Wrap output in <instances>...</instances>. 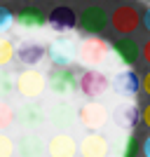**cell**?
I'll return each instance as SVG.
<instances>
[{
  "label": "cell",
  "instance_id": "4fadbf2b",
  "mask_svg": "<svg viewBox=\"0 0 150 157\" xmlns=\"http://www.w3.org/2000/svg\"><path fill=\"white\" fill-rule=\"evenodd\" d=\"M113 54L117 56V61L122 66H134L138 59H141V45H138L134 38H129V35H122V38H117L115 42H113Z\"/></svg>",
  "mask_w": 150,
  "mask_h": 157
},
{
  "label": "cell",
  "instance_id": "cb8c5ba5",
  "mask_svg": "<svg viewBox=\"0 0 150 157\" xmlns=\"http://www.w3.org/2000/svg\"><path fill=\"white\" fill-rule=\"evenodd\" d=\"M17 152V145L5 131H0V157H12Z\"/></svg>",
  "mask_w": 150,
  "mask_h": 157
},
{
  "label": "cell",
  "instance_id": "277c9868",
  "mask_svg": "<svg viewBox=\"0 0 150 157\" xmlns=\"http://www.w3.org/2000/svg\"><path fill=\"white\" fill-rule=\"evenodd\" d=\"M78 80L75 71L71 66H54L52 71L47 73V87L52 89V94L56 96H68L78 89Z\"/></svg>",
  "mask_w": 150,
  "mask_h": 157
},
{
  "label": "cell",
  "instance_id": "8992f818",
  "mask_svg": "<svg viewBox=\"0 0 150 157\" xmlns=\"http://www.w3.org/2000/svg\"><path fill=\"white\" fill-rule=\"evenodd\" d=\"M141 17H143V14L138 12L134 5H120V7H115L113 14H110L113 31L120 33V35H131V33L138 31V26H141Z\"/></svg>",
  "mask_w": 150,
  "mask_h": 157
},
{
  "label": "cell",
  "instance_id": "d590c367",
  "mask_svg": "<svg viewBox=\"0 0 150 157\" xmlns=\"http://www.w3.org/2000/svg\"><path fill=\"white\" fill-rule=\"evenodd\" d=\"M148 2H150V0H148Z\"/></svg>",
  "mask_w": 150,
  "mask_h": 157
},
{
  "label": "cell",
  "instance_id": "d6a6232c",
  "mask_svg": "<svg viewBox=\"0 0 150 157\" xmlns=\"http://www.w3.org/2000/svg\"><path fill=\"white\" fill-rule=\"evenodd\" d=\"M56 2H68V0H56Z\"/></svg>",
  "mask_w": 150,
  "mask_h": 157
},
{
  "label": "cell",
  "instance_id": "5bb4252c",
  "mask_svg": "<svg viewBox=\"0 0 150 157\" xmlns=\"http://www.w3.org/2000/svg\"><path fill=\"white\" fill-rule=\"evenodd\" d=\"M45 150H47V157H75L78 145H75V138L68 131H56L47 141Z\"/></svg>",
  "mask_w": 150,
  "mask_h": 157
},
{
  "label": "cell",
  "instance_id": "83f0119b",
  "mask_svg": "<svg viewBox=\"0 0 150 157\" xmlns=\"http://www.w3.org/2000/svg\"><path fill=\"white\" fill-rule=\"evenodd\" d=\"M141 92H143V94H145V96H148V98H150V71H148V73H145L143 78H141Z\"/></svg>",
  "mask_w": 150,
  "mask_h": 157
},
{
  "label": "cell",
  "instance_id": "9c48e42d",
  "mask_svg": "<svg viewBox=\"0 0 150 157\" xmlns=\"http://www.w3.org/2000/svg\"><path fill=\"white\" fill-rule=\"evenodd\" d=\"M75 120H78V110L68 101H56L47 108V122L56 131H68L75 124Z\"/></svg>",
  "mask_w": 150,
  "mask_h": 157
},
{
  "label": "cell",
  "instance_id": "484cf974",
  "mask_svg": "<svg viewBox=\"0 0 150 157\" xmlns=\"http://www.w3.org/2000/svg\"><path fill=\"white\" fill-rule=\"evenodd\" d=\"M141 122H143V124L148 127V131H150V101L141 108Z\"/></svg>",
  "mask_w": 150,
  "mask_h": 157
},
{
  "label": "cell",
  "instance_id": "2e32d148",
  "mask_svg": "<svg viewBox=\"0 0 150 157\" xmlns=\"http://www.w3.org/2000/svg\"><path fill=\"white\" fill-rule=\"evenodd\" d=\"M14 24L19 28H26V31H38V28L47 26V14L40 10V7H24L19 10V14H14Z\"/></svg>",
  "mask_w": 150,
  "mask_h": 157
},
{
  "label": "cell",
  "instance_id": "e0dca14e",
  "mask_svg": "<svg viewBox=\"0 0 150 157\" xmlns=\"http://www.w3.org/2000/svg\"><path fill=\"white\" fill-rule=\"evenodd\" d=\"M14 145H17V155H19V157H42L47 152L42 138H40L35 131H26V134H21Z\"/></svg>",
  "mask_w": 150,
  "mask_h": 157
},
{
  "label": "cell",
  "instance_id": "52a82bcc",
  "mask_svg": "<svg viewBox=\"0 0 150 157\" xmlns=\"http://www.w3.org/2000/svg\"><path fill=\"white\" fill-rule=\"evenodd\" d=\"M78 89L82 94H85L87 98H98L103 96L108 89H110V80H108V75L101 71H96V68H89V71H85L82 75H80L78 80Z\"/></svg>",
  "mask_w": 150,
  "mask_h": 157
},
{
  "label": "cell",
  "instance_id": "ffe728a7",
  "mask_svg": "<svg viewBox=\"0 0 150 157\" xmlns=\"http://www.w3.org/2000/svg\"><path fill=\"white\" fill-rule=\"evenodd\" d=\"M141 152V138L134 134V131H127L122 141V148H120V157H136Z\"/></svg>",
  "mask_w": 150,
  "mask_h": 157
},
{
  "label": "cell",
  "instance_id": "9a60e30c",
  "mask_svg": "<svg viewBox=\"0 0 150 157\" xmlns=\"http://www.w3.org/2000/svg\"><path fill=\"white\" fill-rule=\"evenodd\" d=\"M75 24H78V17H75V12H73L68 5H56L52 10V12L47 14V26L54 28L56 33H68L75 28Z\"/></svg>",
  "mask_w": 150,
  "mask_h": 157
},
{
  "label": "cell",
  "instance_id": "4316f807",
  "mask_svg": "<svg viewBox=\"0 0 150 157\" xmlns=\"http://www.w3.org/2000/svg\"><path fill=\"white\" fill-rule=\"evenodd\" d=\"M141 59H143V61H145V63H148V66H150V38H148V40H145L143 45H141Z\"/></svg>",
  "mask_w": 150,
  "mask_h": 157
},
{
  "label": "cell",
  "instance_id": "30bf717a",
  "mask_svg": "<svg viewBox=\"0 0 150 157\" xmlns=\"http://www.w3.org/2000/svg\"><path fill=\"white\" fill-rule=\"evenodd\" d=\"M17 122L26 131H38L40 127L47 122V110L38 101H26V103H21L19 110H17Z\"/></svg>",
  "mask_w": 150,
  "mask_h": 157
},
{
  "label": "cell",
  "instance_id": "d6986e66",
  "mask_svg": "<svg viewBox=\"0 0 150 157\" xmlns=\"http://www.w3.org/2000/svg\"><path fill=\"white\" fill-rule=\"evenodd\" d=\"M45 56H47V49L42 45H38V42H21L14 59H19V63L33 68V66H38Z\"/></svg>",
  "mask_w": 150,
  "mask_h": 157
},
{
  "label": "cell",
  "instance_id": "603a6c76",
  "mask_svg": "<svg viewBox=\"0 0 150 157\" xmlns=\"http://www.w3.org/2000/svg\"><path fill=\"white\" fill-rule=\"evenodd\" d=\"M17 56V47L10 38H0V68H5Z\"/></svg>",
  "mask_w": 150,
  "mask_h": 157
},
{
  "label": "cell",
  "instance_id": "6da1fadb",
  "mask_svg": "<svg viewBox=\"0 0 150 157\" xmlns=\"http://www.w3.org/2000/svg\"><path fill=\"white\" fill-rule=\"evenodd\" d=\"M108 54H110V45L98 35H89L78 42V61L87 68H96V66L106 63Z\"/></svg>",
  "mask_w": 150,
  "mask_h": 157
},
{
  "label": "cell",
  "instance_id": "f1b7e54d",
  "mask_svg": "<svg viewBox=\"0 0 150 157\" xmlns=\"http://www.w3.org/2000/svg\"><path fill=\"white\" fill-rule=\"evenodd\" d=\"M141 152H143V157H150V134L141 141Z\"/></svg>",
  "mask_w": 150,
  "mask_h": 157
},
{
  "label": "cell",
  "instance_id": "7c38bea8",
  "mask_svg": "<svg viewBox=\"0 0 150 157\" xmlns=\"http://www.w3.org/2000/svg\"><path fill=\"white\" fill-rule=\"evenodd\" d=\"M113 122L124 131H134V127L141 122V108L134 101H122L113 110Z\"/></svg>",
  "mask_w": 150,
  "mask_h": 157
},
{
  "label": "cell",
  "instance_id": "f546056e",
  "mask_svg": "<svg viewBox=\"0 0 150 157\" xmlns=\"http://www.w3.org/2000/svg\"><path fill=\"white\" fill-rule=\"evenodd\" d=\"M141 26H143L145 31L150 33V7L145 10V14H143V17H141Z\"/></svg>",
  "mask_w": 150,
  "mask_h": 157
},
{
  "label": "cell",
  "instance_id": "8fae6325",
  "mask_svg": "<svg viewBox=\"0 0 150 157\" xmlns=\"http://www.w3.org/2000/svg\"><path fill=\"white\" fill-rule=\"evenodd\" d=\"M108 150H110L108 138L101 131H87L78 145V152L82 157H108Z\"/></svg>",
  "mask_w": 150,
  "mask_h": 157
},
{
  "label": "cell",
  "instance_id": "d4e9b609",
  "mask_svg": "<svg viewBox=\"0 0 150 157\" xmlns=\"http://www.w3.org/2000/svg\"><path fill=\"white\" fill-rule=\"evenodd\" d=\"M12 24H14L12 10H10V7H5V5H0V33H5Z\"/></svg>",
  "mask_w": 150,
  "mask_h": 157
},
{
  "label": "cell",
  "instance_id": "e575fe53",
  "mask_svg": "<svg viewBox=\"0 0 150 157\" xmlns=\"http://www.w3.org/2000/svg\"><path fill=\"white\" fill-rule=\"evenodd\" d=\"M0 2H2V0H0Z\"/></svg>",
  "mask_w": 150,
  "mask_h": 157
},
{
  "label": "cell",
  "instance_id": "1f68e13d",
  "mask_svg": "<svg viewBox=\"0 0 150 157\" xmlns=\"http://www.w3.org/2000/svg\"><path fill=\"white\" fill-rule=\"evenodd\" d=\"M26 2H31V5H33V2H38V0H26Z\"/></svg>",
  "mask_w": 150,
  "mask_h": 157
},
{
  "label": "cell",
  "instance_id": "3957f363",
  "mask_svg": "<svg viewBox=\"0 0 150 157\" xmlns=\"http://www.w3.org/2000/svg\"><path fill=\"white\" fill-rule=\"evenodd\" d=\"M108 24H110V14L106 12L101 5L85 7V10L80 12V17H78L80 31L87 33V35H101V33L108 28Z\"/></svg>",
  "mask_w": 150,
  "mask_h": 157
},
{
  "label": "cell",
  "instance_id": "ba28073f",
  "mask_svg": "<svg viewBox=\"0 0 150 157\" xmlns=\"http://www.w3.org/2000/svg\"><path fill=\"white\" fill-rule=\"evenodd\" d=\"M47 56L54 66H71L78 59V42L71 35H61L47 47Z\"/></svg>",
  "mask_w": 150,
  "mask_h": 157
},
{
  "label": "cell",
  "instance_id": "4dcf8cb0",
  "mask_svg": "<svg viewBox=\"0 0 150 157\" xmlns=\"http://www.w3.org/2000/svg\"><path fill=\"white\" fill-rule=\"evenodd\" d=\"M120 2H122V5H131V2H134V0H120Z\"/></svg>",
  "mask_w": 150,
  "mask_h": 157
},
{
  "label": "cell",
  "instance_id": "7402d4cb",
  "mask_svg": "<svg viewBox=\"0 0 150 157\" xmlns=\"http://www.w3.org/2000/svg\"><path fill=\"white\" fill-rule=\"evenodd\" d=\"M14 122H17V110L7 101L0 98V131H7Z\"/></svg>",
  "mask_w": 150,
  "mask_h": 157
},
{
  "label": "cell",
  "instance_id": "ac0fdd59",
  "mask_svg": "<svg viewBox=\"0 0 150 157\" xmlns=\"http://www.w3.org/2000/svg\"><path fill=\"white\" fill-rule=\"evenodd\" d=\"M113 89H115L120 96L131 98L138 89H141V78H138L131 68H124V71H120L117 75L113 78Z\"/></svg>",
  "mask_w": 150,
  "mask_h": 157
},
{
  "label": "cell",
  "instance_id": "7a4b0ae2",
  "mask_svg": "<svg viewBox=\"0 0 150 157\" xmlns=\"http://www.w3.org/2000/svg\"><path fill=\"white\" fill-rule=\"evenodd\" d=\"M45 89H47V75H42L35 68H26L24 73L17 75V94L24 96L26 101L40 98Z\"/></svg>",
  "mask_w": 150,
  "mask_h": 157
},
{
  "label": "cell",
  "instance_id": "5b68a950",
  "mask_svg": "<svg viewBox=\"0 0 150 157\" xmlns=\"http://www.w3.org/2000/svg\"><path fill=\"white\" fill-rule=\"evenodd\" d=\"M108 117H110V113L106 108L103 103H98V101H87L78 108V122L85 127L87 131H98L103 129L108 124Z\"/></svg>",
  "mask_w": 150,
  "mask_h": 157
},
{
  "label": "cell",
  "instance_id": "836d02e7",
  "mask_svg": "<svg viewBox=\"0 0 150 157\" xmlns=\"http://www.w3.org/2000/svg\"><path fill=\"white\" fill-rule=\"evenodd\" d=\"M89 2H98V0H89Z\"/></svg>",
  "mask_w": 150,
  "mask_h": 157
},
{
  "label": "cell",
  "instance_id": "44dd1931",
  "mask_svg": "<svg viewBox=\"0 0 150 157\" xmlns=\"http://www.w3.org/2000/svg\"><path fill=\"white\" fill-rule=\"evenodd\" d=\"M12 92H17V78H14L10 71L0 68V98L5 101Z\"/></svg>",
  "mask_w": 150,
  "mask_h": 157
}]
</instances>
